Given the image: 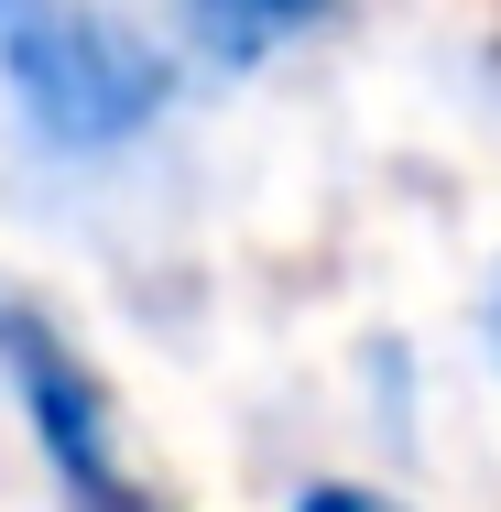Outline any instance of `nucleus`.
Returning <instances> with one entry per match:
<instances>
[{"label": "nucleus", "instance_id": "nucleus-1", "mask_svg": "<svg viewBox=\"0 0 501 512\" xmlns=\"http://www.w3.org/2000/svg\"><path fill=\"white\" fill-rule=\"evenodd\" d=\"M0 99L44 153H120L175 109V66L99 0H11L0 11Z\"/></svg>", "mask_w": 501, "mask_h": 512}, {"label": "nucleus", "instance_id": "nucleus-4", "mask_svg": "<svg viewBox=\"0 0 501 512\" xmlns=\"http://www.w3.org/2000/svg\"><path fill=\"white\" fill-rule=\"evenodd\" d=\"M284 512H403L393 491H371V480H305Z\"/></svg>", "mask_w": 501, "mask_h": 512}, {"label": "nucleus", "instance_id": "nucleus-3", "mask_svg": "<svg viewBox=\"0 0 501 512\" xmlns=\"http://www.w3.org/2000/svg\"><path fill=\"white\" fill-rule=\"evenodd\" d=\"M316 22H327V0H186V33L207 66H262L273 44H295Z\"/></svg>", "mask_w": 501, "mask_h": 512}, {"label": "nucleus", "instance_id": "nucleus-2", "mask_svg": "<svg viewBox=\"0 0 501 512\" xmlns=\"http://www.w3.org/2000/svg\"><path fill=\"white\" fill-rule=\"evenodd\" d=\"M0 382H11L22 436H33V458H44V480H55L66 512H175L131 469L120 404H109V382L88 371V349L55 327V306H33L22 284H0Z\"/></svg>", "mask_w": 501, "mask_h": 512}, {"label": "nucleus", "instance_id": "nucleus-5", "mask_svg": "<svg viewBox=\"0 0 501 512\" xmlns=\"http://www.w3.org/2000/svg\"><path fill=\"white\" fill-rule=\"evenodd\" d=\"M491 349H501V284H491Z\"/></svg>", "mask_w": 501, "mask_h": 512}, {"label": "nucleus", "instance_id": "nucleus-6", "mask_svg": "<svg viewBox=\"0 0 501 512\" xmlns=\"http://www.w3.org/2000/svg\"><path fill=\"white\" fill-rule=\"evenodd\" d=\"M0 11H11V0H0Z\"/></svg>", "mask_w": 501, "mask_h": 512}]
</instances>
